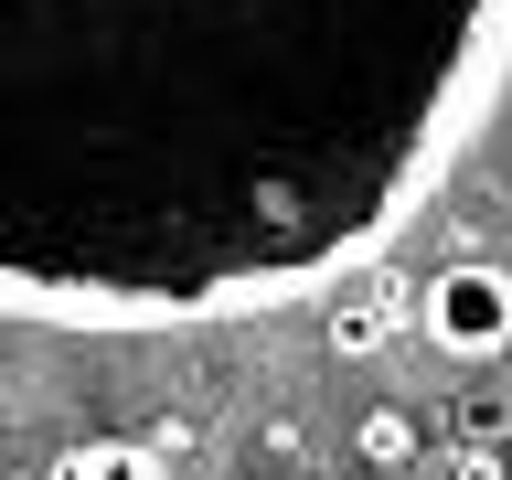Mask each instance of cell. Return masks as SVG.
<instances>
[{
	"label": "cell",
	"instance_id": "3",
	"mask_svg": "<svg viewBox=\"0 0 512 480\" xmlns=\"http://www.w3.org/2000/svg\"><path fill=\"white\" fill-rule=\"evenodd\" d=\"M64 480H160V448H139V438H86L75 459H64Z\"/></svg>",
	"mask_w": 512,
	"mask_h": 480
},
{
	"label": "cell",
	"instance_id": "5",
	"mask_svg": "<svg viewBox=\"0 0 512 480\" xmlns=\"http://www.w3.org/2000/svg\"><path fill=\"white\" fill-rule=\"evenodd\" d=\"M374 331H384V299H352V310H331V342H342V352H363Z\"/></svg>",
	"mask_w": 512,
	"mask_h": 480
},
{
	"label": "cell",
	"instance_id": "1",
	"mask_svg": "<svg viewBox=\"0 0 512 480\" xmlns=\"http://www.w3.org/2000/svg\"><path fill=\"white\" fill-rule=\"evenodd\" d=\"M502 64L512 0H0V310H288L406 235Z\"/></svg>",
	"mask_w": 512,
	"mask_h": 480
},
{
	"label": "cell",
	"instance_id": "4",
	"mask_svg": "<svg viewBox=\"0 0 512 480\" xmlns=\"http://www.w3.org/2000/svg\"><path fill=\"white\" fill-rule=\"evenodd\" d=\"M363 459H374V470H406V459H416V427H406L395 406H384V416H363Z\"/></svg>",
	"mask_w": 512,
	"mask_h": 480
},
{
	"label": "cell",
	"instance_id": "2",
	"mask_svg": "<svg viewBox=\"0 0 512 480\" xmlns=\"http://www.w3.org/2000/svg\"><path fill=\"white\" fill-rule=\"evenodd\" d=\"M416 320H427V342H438L448 363H491V352L512 342V267H491V256L438 267V278L416 288Z\"/></svg>",
	"mask_w": 512,
	"mask_h": 480
}]
</instances>
